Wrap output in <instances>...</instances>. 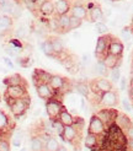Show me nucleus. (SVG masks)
Returning <instances> with one entry per match:
<instances>
[{"label":"nucleus","mask_w":133,"mask_h":151,"mask_svg":"<svg viewBox=\"0 0 133 151\" xmlns=\"http://www.w3.org/2000/svg\"><path fill=\"white\" fill-rule=\"evenodd\" d=\"M9 107H10V111L14 114V117L20 118L22 116H25L27 109L30 108V97H28V95L22 97V99H19V100L9 101Z\"/></svg>","instance_id":"f257e3e1"},{"label":"nucleus","mask_w":133,"mask_h":151,"mask_svg":"<svg viewBox=\"0 0 133 151\" xmlns=\"http://www.w3.org/2000/svg\"><path fill=\"white\" fill-rule=\"evenodd\" d=\"M64 109V106L62 103L61 100H58L57 97H53V99H49L46 101V112L48 118L52 119H57L59 113Z\"/></svg>","instance_id":"f03ea898"},{"label":"nucleus","mask_w":133,"mask_h":151,"mask_svg":"<svg viewBox=\"0 0 133 151\" xmlns=\"http://www.w3.org/2000/svg\"><path fill=\"white\" fill-rule=\"evenodd\" d=\"M118 92L116 90H110L107 92H102L100 99H99V104L101 107H106V108H113L118 104Z\"/></svg>","instance_id":"7ed1b4c3"},{"label":"nucleus","mask_w":133,"mask_h":151,"mask_svg":"<svg viewBox=\"0 0 133 151\" xmlns=\"http://www.w3.org/2000/svg\"><path fill=\"white\" fill-rule=\"evenodd\" d=\"M83 122V120H81ZM80 123V122H79ZM80 132L81 129H79L78 127V123L74 124V125H68L64 128V132H63V135H62V139L66 142H70V144H74L78 142L80 139H81V135H80Z\"/></svg>","instance_id":"20e7f679"},{"label":"nucleus","mask_w":133,"mask_h":151,"mask_svg":"<svg viewBox=\"0 0 133 151\" xmlns=\"http://www.w3.org/2000/svg\"><path fill=\"white\" fill-rule=\"evenodd\" d=\"M111 35L106 33L99 37L98 42H96V48H95V57L98 60H102L107 54V49H108V43L111 40Z\"/></svg>","instance_id":"39448f33"},{"label":"nucleus","mask_w":133,"mask_h":151,"mask_svg":"<svg viewBox=\"0 0 133 151\" xmlns=\"http://www.w3.org/2000/svg\"><path fill=\"white\" fill-rule=\"evenodd\" d=\"M27 86L25 85H16V86H6L5 90V99L9 101L12 100H19L22 97L27 96Z\"/></svg>","instance_id":"423d86ee"},{"label":"nucleus","mask_w":133,"mask_h":151,"mask_svg":"<svg viewBox=\"0 0 133 151\" xmlns=\"http://www.w3.org/2000/svg\"><path fill=\"white\" fill-rule=\"evenodd\" d=\"M106 129H107V127L98 116L96 114L91 116L90 122H89V127H87V133L95 134V135H98V137H102V135L105 134Z\"/></svg>","instance_id":"0eeeda50"},{"label":"nucleus","mask_w":133,"mask_h":151,"mask_svg":"<svg viewBox=\"0 0 133 151\" xmlns=\"http://www.w3.org/2000/svg\"><path fill=\"white\" fill-rule=\"evenodd\" d=\"M68 79H65L63 76H61V75H52L48 84L49 86L53 88V91L59 95V93H64L65 92V88L66 86H68Z\"/></svg>","instance_id":"6e6552de"},{"label":"nucleus","mask_w":133,"mask_h":151,"mask_svg":"<svg viewBox=\"0 0 133 151\" xmlns=\"http://www.w3.org/2000/svg\"><path fill=\"white\" fill-rule=\"evenodd\" d=\"M87 20L90 22H99L100 20H102L101 22H105L106 17L103 16V10L99 4H90L87 7Z\"/></svg>","instance_id":"1a4fd4ad"},{"label":"nucleus","mask_w":133,"mask_h":151,"mask_svg":"<svg viewBox=\"0 0 133 151\" xmlns=\"http://www.w3.org/2000/svg\"><path fill=\"white\" fill-rule=\"evenodd\" d=\"M117 111L112 109V108H106V107H102V109H100L98 113H95L103 123H105L106 127H110L111 124L115 123V119L117 116Z\"/></svg>","instance_id":"9d476101"},{"label":"nucleus","mask_w":133,"mask_h":151,"mask_svg":"<svg viewBox=\"0 0 133 151\" xmlns=\"http://www.w3.org/2000/svg\"><path fill=\"white\" fill-rule=\"evenodd\" d=\"M70 15L75 17H79L80 20H87V7L83 3L79 1H72V7H70Z\"/></svg>","instance_id":"9b49d317"},{"label":"nucleus","mask_w":133,"mask_h":151,"mask_svg":"<svg viewBox=\"0 0 133 151\" xmlns=\"http://www.w3.org/2000/svg\"><path fill=\"white\" fill-rule=\"evenodd\" d=\"M36 92L38 95V97L41 100L47 101L49 99H53V97H57V93L53 91V88L49 86V84H40L36 85Z\"/></svg>","instance_id":"f8f14e48"},{"label":"nucleus","mask_w":133,"mask_h":151,"mask_svg":"<svg viewBox=\"0 0 133 151\" xmlns=\"http://www.w3.org/2000/svg\"><path fill=\"white\" fill-rule=\"evenodd\" d=\"M123 50H124V46L123 43L118 40V38H115L112 36L110 40V43H108V49H107V53L112 55H116V57H121L122 58V54H123Z\"/></svg>","instance_id":"ddd939ff"},{"label":"nucleus","mask_w":133,"mask_h":151,"mask_svg":"<svg viewBox=\"0 0 133 151\" xmlns=\"http://www.w3.org/2000/svg\"><path fill=\"white\" fill-rule=\"evenodd\" d=\"M12 26H14V19L10 15L3 14L1 16H0V36L9 33L11 31Z\"/></svg>","instance_id":"4468645a"},{"label":"nucleus","mask_w":133,"mask_h":151,"mask_svg":"<svg viewBox=\"0 0 133 151\" xmlns=\"http://www.w3.org/2000/svg\"><path fill=\"white\" fill-rule=\"evenodd\" d=\"M57 24H58V32L59 33H66L70 31V14H65L57 16Z\"/></svg>","instance_id":"2eb2a0df"},{"label":"nucleus","mask_w":133,"mask_h":151,"mask_svg":"<svg viewBox=\"0 0 133 151\" xmlns=\"http://www.w3.org/2000/svg\"><path fill=\"white\" fill-rule=\"evenodd\" d=\"M52 76V74H49L46 70H42V69H36L32 78H33V84L36 85H40V84H48V81Z\"/></svg>","instance_id":"dca6fc26"},{"label":"nucleus","mask_w":133,"mask_h":151,"mask_svg":"<svg viewBox=\"0 0 133 151\" xmlns=\"http://www.w3.org/2000/svg\"><path fill=\"white\" fill-rule=\"evenodd\" d=\"M57 119L61 120V122H62L65 127H68V125H74V124H77V123H79V122H81V120H83L81 118H75V117H73L65 108H64L61 113H59V116H58Z\"/></svg>","instance_id":"f3484780"},{"label":"nucleus","mask_w":133,"mask_h":151,"mask_svg":"<svg viewBox=\"0 0 133 151\" xmlns=\"http://www.w3.org/2000/svg\"><path fill=\"white\" fill-rule=\"evenodd\" d=\"M70 7H72V0H58L54 4V11L57 16L61 15H65L70 12Z\"/></svg>","instance_id":"a211bd4d"},{"label":"nucleus","mask_w":133,"mask_h":151,"mask_svg":"<svg viewBox=\"0 0 133 151\" xmlns=\"http://www.w3.org/2000/svg\"><path fill=\"white\" fill-rule=\"evenodd\" d=\"M100 144H101V139L100 137L91 133H87L86 137L84 138V145L85 147L90 149V150H96V149H100Z\"/></svg>","instance_id":"6ab92c4d"},{"label":"nucleus","mask_w":133,"mask_h":151,"mask_svg":"<svg viewBox=\"0 0 133 151\" xmlns=\"http://www.w3.org/2000/svg\"><path fill=\"white\" fill-rule=\"evenodd\" d=\"M38 12L40 15L44 17H48V16H53L56 14L54 11V3L52 0H44V1L38 6Z\"/></svg>","instance_id":"aec40b11"},{"label":"nucleus","mask_w":133,"mask_h":151,"mask_svg":"<svg viewBox=\"0 0 133 151\" xmlns=\"http://www.w3.org/2000/svg\"><path fill=\"white\" fill-rule=\"evenodd\" d=\"M115 124L120 128V129H122L124 133L128 130V128L133 124L132 123V120L129 119V117L128 116H126V114H123V113H120L118 112L117 113V116H116V119H115Z\"/></svg>","instance_id":"412c9836"},{"label":"nucleus","mask_w":133,"mask_h":151,"mask_svg":"<svg viewBox=\"0 0 133 151\" xmlns=\"http://www.w3.org/2000/svg\"><path fill=\"white\" fill-rule=\"evenodd\" d=\"M102 62H103V64L106 65L107 69L111 70V69H115V68H120V65L122 63V58L107 53V54L105 55V58L102 59Z\"/></svg>","instance_id":"4be33fe9"},{"label":"nucleus","mask_w":133,"mask_h":151,"mask_svg":"<svg viewBox=\"0 0 133 151\" xmlns=\"http://www.w3.org/2000/svg\"><path fill=\"white\" fill-rule=\"evenodd\" d=\"M3 82H4V85H6V86H16V85L27 86L25 79L22 78L20 74H12V75H10V76H6Z\"/></svg>","instance_id":"5701e85b"},{"label":"nucleus","mask_w":133,"mask_h":151,"mask_svg":"<svg viewBox=\"0 0 133 151\" xmlns=\"http://www.w3.org/2000/svg\"><path fill=\"white\" fill-rule=\"evenodd\" d=\"M49 42H51V46L52 48H53V52H54V54H56V58L58 54H61L62 52H64V44L62 42V40L59 38V37L57 36H52L49 37Z\"/></svg>","instance_id":"b1692460"},{"label":"nucleus","mask_w":133,"mask_h":151,"mask_svg":"<svg viewBox=\"0 0 133 151\" xmlns=\"http://www.w3.org/2000/svg\"><path fill=\"white\" fill-rule=\"evenodd\" d=\"M74 88L77 90V92L80 93L83 97H87L90 96V86H89V84L86 81H78L75 82V85H74Z\"/></svg>","instance_id":"393cba45"},{"label":"nucleus","mask_w":133,"mask_h":151,"mask_svg":"<svg viewBox=\"0 0 133 151\" xmlns=\"http://www.w3.org/2000/svg\"><path fill=\"white\" fill-rule=\"evenodd\" d=\"M44 144L43 141L40 139L38 135H33L30 140V150L31 151H43Z\"/></svg>","instance_id":"a878e982"},{"label":"nucleus","mask_w":133,"mask_h":151,"mask_svg":"<svg viewBox=\"0 0 133 151\" xmlns=\"http://www.w3.org/2000/svg\"><path fill=\"white\" fill-rule=\"evenodd\" d=\"M40 47H41V50L43 52V54H46V55L49 57V58H56V54H54L53 48H52L51 42H49L48 38L44 40V41L40 44Z\"/></svg>","instance_id":"bb28decb"},{"label":"nucleus","mask_w":133,"mask_h":151,"mask_svg":"<svg viewBox=\"0 0 133 151\" xmlns=\"http://www.w3.org/2000/svg\"><path fill=\"white\" fill-rule=\"evenodd\" d=\"M9 125H10L9 116L3 109H0V134H3L6 129H9Z\"/></svg>","instance_id":"cd10ccee"},{"label":"nucleus","mask_w":133,"mask_h":151,"mask_svg":"<svg viewBox=\"0 0 133 151\" xmlns=\"http://www.w3.org/2000/svg\"><path fill=\"white\" fill-rule=\"evenodd\" d=\"M94 73L100 75V76H105L106 78L107 75H108V69L106 68V65L103 64L102 60H98L96 64L94 65Z\"/></svg>","instance_id":"c85d7f7f"},{"label":"nucleus","mask_w":133,"mask_h":151,"mask_svg":"<svg viewBox=\"0 0 133 151\" xmlns=\"http://www.w3.org/2000/svg\"><path fill=\"white\" fill-rule=\"evenodd\" d=\"M59 142H58V140L54 138V137H51L48 140H47V142L44 144V149H43V151H57L58 149H59Z\"/></svg>","instance_id":"c756f323"},{"label":"nucleus","mask_w":133,"mask_h":151,"mask_svg":"<svg viewBox=\"0 0 133 151\" xmlns=\"http://www.w3.org/2000/svg\"><path fill=\"white\" fill-rule=\"evenodd\" d=\"M22 141H24V133H22L21 130H16L11 137L12 145L16 146V147H20L21 144H22Z\"/></svg>","instance_id":"7c9ffc66"},{"label":"nucleus","mask_w":133,"mask_h":151,"mask_svg":"<svg viewBox=\"0 0 133 151\" xmlns=\"http://www.w3.org/2000/svg\"><path fill=\"white\" fill-rule=\"evenodd\" d=\"M61 63L63 64V66H65L66 70H69L70 68H73L74 65H77V57H73V55H66L63 60H61Z\"/></svg>","instance_id":"2f4dec72"},{"label":"nucleus","mask_w":133,"mask_h":151,"mask_svg":"<svg viewBox=\"0 0 133 151\" xmlns=\"http://www.w3.org/2000/svg\"><path fill=\"white\" fill-rule=\"evenodd\" d=\"M52 125H53V129H54V133L58 134L59 137L62 138V135H63V132H64V128L65 125L61 122L59 119H52Z\"/></svg>","instance_id":"473e14b6"},{"label":"nucleus","mask_w":133,"mask_h":151,"mask_svg":"<svg viewBox=\"0 0 133 151\" xmlns=\"http://www.w3.org/2000/svg\"><path fill=\"white\" fill-rule=\"evenodd\" d=\"M120 79H121V70H120V68H115V69H111V71H110V80H111V82H118L120 81Z\"/></svg>","instance_id":"72a5a7b5"},{"label":"nucleus","mask_w":133,"mask_h":151,"mask_svg":"<svg viewBox=\"0 0 133 151\" xmlns=\"http://www.w3.org/2000/svg\"><path fill=\"white\" fill-rule=\"evenodd\" d=\"M42 132L47 133L48 135H51V137H53L54 133V129H53V125H52V120H47V122H42Z\"/></svg>","instance_id":"f704fd0d"},{"label":"nucleus","mask_w":133,"mask_h":151,"mask_svg":"<svg viewBox=\"0 0 133 151\" xmlns=\"http://www.w3.org/2000/svg\"><path fill=\"white\" fill-rule=\"evenodd\" d=\"M15 36H16V38L19 40H22V38H25V37L27 36V29H26V26L24 25H19L16 27V29H15Z\"/></svg>","instance_id":"c9c22d12"},{"label":"nucleus","mask_w":133,"mask_h":151,"mask_svg":"<svg viewBox=\"0 0 133 151\" xmlns=\"http://www.w3.org/2000/svg\"><path fill=\"white\" fill-rule=\"evenodd\" d=\"M14 3H11V1H9V0H6V1H4L1 5H0V10H1L4 14H6V15H11V12H12V9H14Z\"/></svg>","instance_id":"e433bc0d"},{"label":"nucleus","mask_w":133,"mask_h":151,"mask_svg":"<svg viewBox=\"0 0 133 151\" xmlns=\"http://www.w3.org/2000/svg\"><path fill=\"white\" fill-rule=\"evenodd\" d=\"M95 28H96V31H98L101 36L102 35H106L107 31H108V27L106 26V24H105V22H101V21L95 22Z\"/></svg>","instance_id":"4c0bfd02"},{"label":"nucleus","mask_w":133,"mask_h":151,"mask_svg":"<svg viewBox=\"0 0 133 151\" xmlns=\"http://www.w3.org/2000/svg\"><path fill=\"white\" fill-rule=\"evenodd\" d=\"M70 31L72 29H77L81 26V24H83V20H80L79 17H75V16H73V15H70Z\"/></svg>","instance_id":"58836bf2"},{"label":"nucleus","mask_w":133,"mask_h":151,"mask_svg":"<svg viewBox=\"0 0 133 151\" xmlns=\"http://www.w3.org/2000/svg\"><path fill=\"white\" fill-rule=\"evenodd\" d=\"M16 62H17V64H20L21 66H24V68H27V66H30L32 64V60L30 59L28 57H17L16 58Z\"/></svg>","instance_id":"ea45409f"},{"label":"nucleus","mask_w":133,"mask_h":151,"mask_svg":"<svg viewBox=\"0 0 133 151\" xmlns=\"http://www.w3.org/2000/svg\"><path fill=\"white\" fill-rule=\"evenodd\" d=\"M22 15V10H21V6L19 4H15L14 5V9H12V12H11V17L12 19H19Z\"/></svg>","instance_id":"a19ab883"},{"label":"nucleus","mask_w":133,"mask_h":151,"mask_svg":"<svg viewBox=\"0 0 133 151\" xmlns=\"http://www.w3.org/2000/svg\"><path fill=\"white\" fill-rule=\"evenodd\" d=\"M0 151H10V142L5 138H0Z\"/></svg>","instance_id":"79ce46f5"},{"label":"nucleus","mask_w":133,"mask_h":151,"mask_svg":"<svg viewBox=\"0 0 133 151\" xmlns=\"http://www.w3.org/2000/svg\"><path fill=\"white\" fill-rule=\"evenodd\" d=\"M121 36H122V38H123L126 42H128V41L132 38V37H131V27H124V28H122Z\"/></svg>","instance_id":"37998d69"},{"label":"nucleus","mask_w":133,"mask_h":151,"mask_svg":"<svg viewBox=\"0 0 133 151\" xmlns=\"http://www.w3.org/2000/svg\"><path fill=\"white\" fill-rule=\"evenodd\" d=\"M4 49H5V53H6V54L9 55L10 58H17V57H19V54H17V53L15 52V50L9 46V44H7V46H5Z\"/></svg>","instance_id":"c03bdc74"},{"label":"nucleus","mask_w":133,"mask_h":151,"mask_svg":"<svg viewBox=\"0 0 133 151\" xmlns=\"http://www.w3.org/2000/svg\"><path fill=\"white\" fill-rule=\"evenodd\" d=\"M3 62L4 64L9 68V69H14V63H12V60L10 59V57H4L3 58Z\"/></svg>","instance_id":"a18cd8bd"},{"label":"nucleus","mask_w":133,"mask_h":151,"mask_svg":"<svg viewBox=\"0 0 133 151\" xmlns=\"http://www.w3.org/2000/svg\"><path fill=\"white\" fill-rule=\"evenodd\" d=\"M122 104H123V108L127 111V112H129V111H132V107H131V103L128 102V100H122Z\"/></svg>","instance_id":"49530a36"},{"label":"nucleus","mask_w":133,"mask_h":151,"mask_svg":"<svg viewBox=\"0 0 133 151\" xmlns=\"http://www.w3.org/2000/svg\"><path fill=\"white\" fill-rule=\"evenodd\" d=\"M126 134V137H127V139H132L133 140V124L128 128V130L124 133Z\"/></svg>","instance_id":"de8ad7c7"},{"label":"nucleus","mask_w":133,"mask_h":151,"mask_svg":"<svg viewBox=\"0 0 133 151\" xmlns=\"http://www.w3.org/2000/svg\"><path fill=\"white\" fill-rule=\"evenodd\" d=\"M126 85H127V79L126 78H121L120 79V90H126Z\"/></svg>","instance_id":"09e8293b"},{"label":"nucleus","mask_w":133,"mask_h":151,"mask_svg":"<svg viewBox=\"0 0 133 151\" xmlns=\"http://www.w3.org/2000/svg\"><path fill=\"white\" fill-rule=\"evenodd\" d=\"M126 151H133V140L127 139V144H126Z\"/></svg>","instance_id":"8fccbe9b"},{"label":"nucleus","mask_w":133,"mask_h":151,"mask_svg":"<svg viewBox=\"0 0 133 151\" xmlns=\"http://www.w3.org/2000/svg\"><path fill=\"white\" fill-rule=\"evenodd\" d=\"M128 93H129V97H131L132 103H133V84L129 85V91H128Z\"/></svg>","instance_id":"3c124183"},{"label":"nucleus","mask_w":133,"mask_h":151,"mask_svg":"<svg viewBox=\"0 0 133 151\" xmlns=\"http://www.w3.org/2000/svg\"><path fill=\"white\" fill-rule=\"evenodd\" d=\"M83 63L84 64H89V55H84L83 57Z\"/></svg>","instance_id":"603ef678"},{"label":"nucleus","mask_w":133,"mask_h":151,"mask_svg":"<svg viewBox=\"0 0 133 151\" xmlns=\"http://www.w3.org/2000/svg\"><path fill=\"white\" fill-rule=\"evenodd\" d=\"M57 151H69V150H68V149H66L65 146H62V145H61V146H59V149H58Z\"/></svg>","instance_id":"864d4df0"},{"label":"nucleus","mask_w":133,"mask_h":151,"mask_svg":"<svg viewBox=\"0 0 133 151\" xmlns=\"http://www.w3.org/2000/svg\"><path fill=\"white\" fill-rule=\"evenodd\" d=\"M129 81H131V84H133V71L131 73V80Z\"/></svg>","instance_id":"5fc2aeb1"},{"label":"nucleus","mask_w":133,"mask_h":151,"mask_svg":"<svg viewBox=\"0 0 133 151\" xmlns=\"http://www.w3.org/2000/svg\"><path fill=\"white\" fill-rule=\"evenodd\" d=\"M131 37L133 38V26H131Z\"/></svg>","instance_id":"6e6d98bb"},{"label":"nucleus","mask_w":133,"mask_h":151,"mask_svg":"<svg viewBox=\"0 0 133 151\" xmlns=\"http://www.w3.org/2000/svg\"><path fill=\"white\" fill-rule=\"evenodd\" d=\"M4 1H6V0H0V5H1V4L4 3Z\"/></svg>","instance_id":"4d7b16f0"},{"label":"nucleus","mask_w":133,"mask_h":151,"mask_svg":"<svg viewBox=\"0 0 133 151\" xmlns=\"http://www.w3.org/2000/svg\"><path fill=\"white\" fill-rule=\"evenodd\" d=\"M15 1H17V3H20V1H22V0H15Z\"/></svg>","instance_id":"13d9d810"},{"label":"nucleus","mask_w":133,"mask_h":151,"mask_svg":"<svg viewBox=\"0 0 133 151\" xmlns=\"http://www.w3.org/2000/svg\"><path fill=\"white\" fill-rule=\"evenodd\" d=\"M110 1H118V0H110Z\"/></svg>","instance_id":"bf43d9fd"},{"label":"nucleus","mask_w":133,"mask_h":151,"mask_svg":"<svg viewBox=\"0 0 133 151\" xmlns=\"http://www.w3.org/2000/svg\"><path fill=\"white\" fill-rule=\"evenodd\" d=\"M21 151H26V149H21Z\"/></svg>","instance_id":"052dcab7"}]
</instances>
